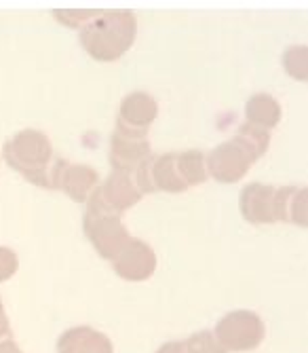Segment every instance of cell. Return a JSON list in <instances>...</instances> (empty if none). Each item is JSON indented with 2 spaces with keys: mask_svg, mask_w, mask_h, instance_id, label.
I'll return each mask as SVG.
<instances>
[{
  "mask_svg": "<svg viewBox=\"0 0 308 353\" xmlns=\"http://www.w3.org/2000/svg\"><path fill=\"white\" fill-rule=\"evenodd\" d=\"M184 345H186V353H228L213 336V330H201L184 341Z\"/></svg>",
  "mask_w": 308,
  "mask_h": 353,
  "instance_id": "18",
  "label": "cell"
},
{
  "mask_svg": "<svg viewBox=\"0 0 308 353\" xmlns=\"http://www.w3.org/2000/svg\"><path fill=\"white\" fill-rule=\"evenodd\" d=\"M98 182L100 176L94 168L70 163L68 159L55 157L51 170V188L64 190L72 201L85 203L91 192H94V188L98 186Z\"/></svg>",
  "mask_w": 308,
  "mask_h": 353,
  "instance_id": "8",
  "label": "cell"
},
{
  "mask_svg": "<svg viewBox=\"0 0 308 353\" xmlns=\"http://www.w3.org/2000/svg\"><path fill=\"white\" fill-rule=\"evenodd\" d=\"M213 336L226 351H254L262 345L266 336L264 322L258 313L250 309H236L226 313L218 324H215Z\"/></svg>",
  "mask_w": 308,
  "mask_h": 353,
  "instance_id": "5",
  "label": "cell"
},
{
  "mask_svg": "<svg viewBox=\"0 0 308 353\" xmlns=\"http://www.w3.org/2000/svg\"><path fill=\"white\" fill-rule=\"evenodd\" d=\"M17 254L9 248H0V281H7L9 277H13L17 273Z\"/></svg>",
  "mask_w": 308,
  "mask_h": 353,
  "instance_id": "20",
  "label": "cell"
},
{
  "mask_svg": "<svg viewBox=\"0 0 308 353\" xmlns=\"http://www.w3.org/2000/svg\"><path fill=\"white\" fill-rule=\"evenodd\" d=\"M308 51L306 47H289L285 53H283V68L287 70V74H292L294 79L298 81H306L308 77Z\"/></svg>",
  "mask_w": 308,
  "mask_h": 353,
  "instance_id": "17",
  "label": "cell"
},
{
  "mask_svg": "<svg viewBox=\"0 0 308 353\" xmlns=\"http://www.w3.org/2000/svg\"><path fill=\"white\" fill-rule=\"evenodd\" d=\"M245 119H248L245 123L258 127V130L270 132L281 121V106L270 93H256L245 104Z\"/></svg>",
  "mask_w": 308,
  "mask_h": 353,
  "instance_id": "15",
  "label": "cell"
},
{
  "mask_svg": "<svg viewBox=\"0 0 308 353\" xmlns=\"http://www.w3.org/2000/svg\"><path fill=\"white\" fill-rule=\"evenodd\" d=\"M11 336V324H9V317L5 313V305H3V299H0V341L3 339H9Z\"/></svg>",
  "mask_w": 308,
  "mask_h": 353,
  "instance_id": "21",
  "label": "cell"
},
{
  "mask_svg": "<svg viewBox=\"0 0 308 353\" xmlns=\"http://www.w3.org/2000/svg\"><path fill=\"white\" fill-rule=\"evenodd\" d=\"M270 146V134L258 127L243 123L236 134L215 146L205 157L207 176H211L215 182L222 184H234L245 178L250 168L268 150Z\"/></svg>",
  "mask_w": 308,
  "mask_h": 353,
  "instance_id": "1",
  "label": "cell"
},
{
  "mask_svg": "<svg viewBox=\"0 0 308 353\" xmlns=\"http://www.w3.org/2000/svg\"><path fill=\"white\" fill-rule=\"evenodd\" d=\"M5 161L21 174L30 184L41 188H51L53 170V146L47 134L38 130H23L11 136L3 146Z\"/></svg>",
  "mask_w": 308,
  "mask_h": 353,
  "instance_id": "3",
  "label": "cell"
},
{
  "mask_svg": "<svg viewBox=\"0 0 308 353\" xmlns=\"http://www.w3.org/2000/svg\"><path fill=\"white\" fill-rule=\"evenodd\" d=\"M239 210L245 220L254 224L279 222V216H276V186L262 182L248 184L239 195Z\"/></svg>",
  "mask_w": 308,
  "mask_h": 353,
  "instance_id": "11",
  "label": "cell"
},
{
  "mask_svg": "<svg viewBox=\"0 0 308 353\" xmlns=\"http://www.w3.org/2000/svg\"><path fill=\"white\" fill-rule=\"evenodd\" d=\"M82 231H85L87 239L94 243L98 254L106 261H112L114 256L131 241L127 227L120 222V216H114V214L85 210Z\"/></svg>",
  "mask_w": 308,
  "mask_h": 353,
  "instance_id": "7",
  "label": "cell"
},
{
  "mask_svg": "<svg viewBox=\"0 0 308 353\" xmlns=\"http://www.w3.org/2000/svg\"><path fill=\"white\" fill-rule=\"evenodd\" d=\"M0 353H23L13 339H3L0 341Z\"/></svg>",
  "mask_w": 308,
  "mask_h": 353,
  "instance_id": "23",
  "label": "cell"
},
{
  "mask_svg": "<svg viewBox=\"0 0 308 353\" xmlns=\"http://www.w3.org/2000/svg\"><path fill=\"white\" fill-rule=\"evenodd\" d=\"M140 199L142 192L135 186V180H131V176L125 172H112L102 184L94 188L85 203L89 212L120 216L122 212L133 208Z\"/></svg>",
  "mask_w": 308,
  "mask_h": 353,
  "instance_id": "6",
  "label": "cell"
},
{
  "mask_svg": "<svg viewBox=\"0 0 308 353\" xmlns=\"http://www.w3.org/2000/svg\"><path fill=\"white\" fill-rule=\"evenodd\" d=\"M112 265H114V273L122 279L146 281L157 271V254H154V250L146 241L131 239L114 256Z\"/></svg>",
  "mask_w": 308,
  "mask_h": 353,
  "instance_id": "10",
  "label": "cell"
},
{
  "mask_svg": "<svg viewBox=\"0 0 308 353\" xmlns=\"http://www.w3.org/2000/svg\"><path fill=\"white\" fill-rule=\"evenodd\" d=\"M138 37V19L131 11H102L78 32L82 49L98 61H116L125 55Z\"/></svg>",
  "mask_w": 308,
  "mask_h": 353,
  "instance_id": "2",
  "label": "cell"
},
{
  "mask_svg": "<svg viewBox=\"0 0 308 353\" xmlns=\"http://www.w3.org/2000/svg\"><path fill=\"white\" fill-rule=\"evenodd\" d=\"M135 186L142 195L152 192H184L188 190V182L184 178L179 165V152L150 154L135 170Z\"/></svg>",
  "mask_w": 308,
  "mask_h": 353,
  "instance_id": "4",
  "label": "cell"
},
{
  "mask_svg": "<svg viewBox=\"0 0 308 353\" xmlns=\"http://www.w3.org/2000/svg\"><path fill=\"white\" fill-rule=\"evenodd\" d=\"M102 11H94V9H89V11H78V9H66V11H61V9H55L53 15L59 23H64L68 28H74V30H80L85 28L89 21H94Z\"/></svg>",
  "mask_w": 308,
  "mask_h": 353,
  "instance_id": "19",
  "label": "cell"
},
{
  "mask_svg": "<svg viewBox=\"0 0 308 353\" xmlns=\"http://www.w3.org/2000/svg\"><path fill=\"white\" fill-rule=\"evenodd\" d=\"M306 186H281L276 188V216L279 220L294 222L298 227H308V212H306Z\"/></svg>",
  "mask_w": 308,
  "mask_h": 353,
  "instance_id": "14",
  "label": "cell"
},
{
  "mask_svg": "<svg viewBox=\"0 0 308 353\" xmlns=\"http://www.w3.org/2000/svg\"><path fill=\"white\" fill-rule=\"evenodd\" d=\"M57 353H114V347L104 332L91 326H76L59 336Z\"/></svg>",
  "mask_w": 308,
  "mask_h": 353,
  "instance_id": "13",
  "label": "cell"
},
{
  "mask_svg": "<svg viewBox=\"0 0 308 353\" xmlns=\"http://www.w3.org/2000/svg\"><path fill=\"white\" fill-rule=\"evenodd\" d=\"M157 353H186V345H184V341H171L165 343Z\"/></svg>",
  "mask_w": 308,
  "mask_h": 353,
  "instance_id": "22",
  "label": "cell"
},
{
  "mask_svg": "<svg viewBox=\"0 0 308 353\" xmlns=\"http://www.w3.org/2000/svg\"><path fill=\"white\" fill-rule=\"evenodd\" d=\"M159 117V104L146 91H133L120 102L116 127L133 134L148 136L150 125Z\"/></svg>",
  "mask_w": 308,
  "mask_h": 353,
  "instance_id": "12",
  "label": "cell"
},
{
  "mask_svg": "<svg viewBox=\"0 0 308 353\" xmlns=\"http://www.w3.org/2000/svg\"><path fill=\"white\" fill-rule=\"evenodd\" d=\"M150 154L152 152L148 136L116 127L110 138V165L114 168V172H135Z\"/></svg>",
  "mask_w": 308,
  "mask_h": 353,
  "instance_id": "9",
  "label": "cell"
},
{
  "mask_svg": "<svg viewBox=\"0 0 308 353\" xmlns=\"http://www.w3.org/2000/svg\"><path fill=\"white\" fill-rule=\"evenodd\" d=\"M179 165H182V172H184V178H186L188 186H197L207 180L205 154L201 150L179 152Z\"/></svg>",
  "mask_w": 308,
  "mask_h": 353,
  "instance_id": "16",
  "label": "cell"
}]
</instances>
